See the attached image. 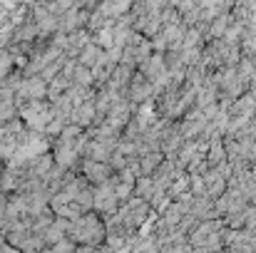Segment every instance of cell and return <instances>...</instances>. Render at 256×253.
I'll return each mask as SVG.
<instances>
[{
    "mask_svg": "<svg viewBox=\"0 0 256 253\" xmlns=\"http://www.w3.org/2000/svg\"><path fill=\"white\" fill-rule=\"evenodd\" d=\"M52 253H75V244L70 239H62L60 244L52 246Z\"/></svg>",
    "mask_w": 256,
    "mask_h": 253,
    "instance_id": "cell-11",
    "label": "cell"
},
{
    "mask_svg": "<svg viewBox=\"0 0 256 253\" xmlns=\"http://www.w3.org/2000/svg\"><path fill=\"white\" fill-rule=\"evenodd\" d=\"M20 114H22V119H25L30 127H35V129H40V132H45L48 124L55 119L52 104H50V102H42V99L22 104V107H20Z\"/></svg>",
    "mask_w": 256,
    "mask_h": 253,
    "instance_id": "cell-2",
    "label": "cell"
},
{
    "mask_svg": "<svg viewBox=\"0 0 256 253\" xmlns=\"http://www.w3.org/2000/svg\"><path fill=\"white\" fill-rule=\"evenodd\" d=\"M244 40H246V42H244V47H246V50H252V52H254V50H256V35H252V37H249V35H246V37H244Z\"/></svg>",
    "mask_w": 256,
    "mask_h": 253,
    "instance_id": "cell-12",
    "label": "cell"
},
{
    "mask_svg": "<svg viewBox=\"0 0 256 253\" xmlns=\"http://www.w3.org/2000/svg\"><path fill=\"white\" fill-rule=\"evenodd\" d=\"M204 124H206V119H204L202 114H194V117H189V119L184 122V132H186V134H189V132L194 134V132H199Z\"/></svg>",
    "mask_w": 256,
    "mask_h": 253,
    "instance_id": "cell-9",
    "label": "cell"
},
{
    "mask_svg": "<svg viewBox=\"0 0 256 253\" xmlns=\"http://www.w3.org/2000/svg\"><path fill=\"white\" fill-rule=\"evenodd\" d=\"M102 57H104V50H100L94 42H92V45L87 42L85 47H82V52H80V65H82V67H87V70L92 72V70H94V67L102 62Z\"/></svg>",
    "mask_w": 256,
    "mask_h": 253,
    "instance_id": "cell-6",
    "label": "cell"
},
{
    "mask_svg": "<svg viewBox=\"0 0 256 253\" xmlns=\"http://www.w3.org/2000/svg\"><path fill=\"white\" fill-rule=\"evenodd\" d=\"M152 97V82L144 80V77H134L130 84V99L132 102H144Z\"/></svg>",
    "mask_w": 256,
    "mask_h": 253,
    "instance_id": "cell-7",
    "label": "cell"
},
{
    "mask_svg": "<svg viewBox=\"0 0 256 253\" xmlns=\"http://www.w3.org/2000/svg\"><path fill=\"white\" fill-rule=\"evenodd\" d=\"M94 114H97L94 112V99H90V102H82L80 107H75L68 119H72V124H90Z\"/></svg>",
    "mask_w": 256,
    "mask_h": 253,
    "instance_id": "cell-8",
    "label": "cell"
},
{
    "mask_svg": "<svg viewBox=\"0 0 256 253\" xmlns=\"http://www.w3.org/2000/svg\"><path fill=\"white\" fill-rule=\"evenodd\" d=\"M15 94H18L20 99L38 102V99H42V97L48 94V84H45L42 77H28V80H20L18 89H15Z\"/></svg>",
    "mask_w": 256,
    "mask_h": 253,
    "instance_id": "cell-3",
    "label": "cell"
},
{
    "mask_svg": "<svg viewBox=\"0 0 256 253\" xmlns=\"http://www.w3.org/2000/svg\"><path fill=\"white\" fill-rule=\"evenodd\" d=\"M85 179L90 181H94V184H107L110 179H112V169L107 167V164H100V162H85Z\"/></svg>",
    "mask_w": 256,
    "mask_h": 253,
    "instance_id": "cell-5",
    "label": "cell"
},
{
    "mask_svg": "<svg viewBox=\"0 0 256 253\" xmlns=\"http://www.w3.org/2000/svg\"><path fill=\"white\" fill-rule=\"evenodd\" d=\"M92 206L100 209V211H107V214L114 211V206H117V196H114L110 181L102 184V186H97V189L92 191Z\"/></svg>",
    "mask_w": 256,
    "mask_h": 253,
    "instance_id": "cell-4",
    "label": "cell"
},
{
    "mask_svg": "<svg viewBox=\"0 0 256 253\" xmlns=\"http://www.w3.org/2000/svg\"><path fill=\"white\" fill-rule=\"evenodd\" d=\"M157 164H160V154H144L142 157V174H150L152 169H157Z\"/></svg>",
    "mask_w": 256,
    "mask_h": 253,
    "instance_id": "cell-10",
    "label": "cell"
},
{
    "mask_svg": "<svg viewBox=\"0 0 256 253\" xmlns=\"http://www.w3.org/2000/svg\"><path fill=\"white\" fill-rule=\"evenodd\" d=\"M102 236H104V226L92 214H87V216L78 219V221H70V229H68V239L70 241L75 239V241H82V244H94Z\"/></svg>",
    "mask_w": 256,
    "mask_h": 253,
    "instance_id": "cell-1",
    "label": "cell"
}]
</instances>
